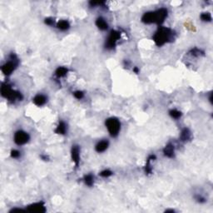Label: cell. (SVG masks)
Instances as JSON below:
<instances>
[{
  "mask_svg": "<svg viewBox=\"0 0 213 213\" xmlns=\"http://www.w3.org/2000/svg\"><path fill=\"white\" fill-rule=\"evenodd\" d=\"M156 159V156L155 155H151L149 156V157L147 160V164H146V166H145V172L147 174H151L152 173V166H151V162L152 160Z\"/></svg>",
  "mask_w": 213,
  "mask_h": 213,
  "instance_id": "15",
  "label": "cell"
},
{
  "mask_svg": "<svg viewBox=\"0 0 213 213\" xmlns=\"http://www.w3.org/2000/svg\"><path fill=\"white\" fill-rule=\"evenodd\" d=\"M84 181H85L86 185H87L88 187H92V186L93 185V181H94L93 175L88 174V175H87V176H85V177H84Z\"/></svg>",
  "mask_w": 213,
  "mask_h": 213,
  "instance_id": "19",
  "label": "cell"
},
{
  "mask_svg": "<svg viewBox=\"0 0 213 213\" xmlns=\"http://www.w3.org/2000/svg\"><path fill=\"white\" fill-rule=\"evenodd\" d=\"M174 39V32L171 29L166 28V27H161L156 32L153 36V40L155 44L161 47L166 43H168L170 41Z\"/></svg>",
  "mask_w": 213,
  "mask_h": 213,
  "instance_id": "1",
  "label": "cell"
},
{
  "mask_svg": "<svg viewBox=\"0 0 213 213\" xmlns=\"http://www.w3.org/2000/svg\"><path fill=\"white\" fill-rule=\"evenodd\" d=\"M112 172L111 171H109V170H104V171H102L100 173V176L102 177H108L110 176H112Z\"/></svg>",
  "mask_w": 213,
  "mask_h": 213,
  "instance_id": "23",
  "label": "cell"
},
{
  "mask_svg": "<svg viewBox=\"0 0 213 213\" xmlns=\"http://www.w3.org/2000/svg\"><path fill=\"white\" fill-rule=\"evenodd\" d=\"M180 138L181 141H187L191 139V132L188 128H184L181 132Z\"/></svg>",
  "mask_w": 213,
  "mask_h": 213,
  "instance_id": "14",
  "label": "cell"
},
{
  "mask_svg": "<svg viewBox=\"0 0 213 213\" xmlns=\"http://www.w3.org/2000/svg\"><path fill=\"white\" fill-rule=\"evenodd\" d=\"M20 156V152L18 150H12L11 151V157L13 158H18Z\"/></svg>",
  "mask_w": 213,
  "mask_h": 213,
  "instance_id": "25",
  "label": "cell"
},
{
  "mask_svg": "<svg viewBox=\"0 0 213 213\" xmlns=\"http://www.w3.org/2000/svg\"><path fill=\"white\" fill-rule=\"evenodd\" d=\"M191 55H193V56L199 57L200 55L203 54V52H202L201 49H199V48H196V47H195V48H192V49H191Z\"/></svg>",
  "mask_w": 213,
  "mask_h": 213,
  "instance_id": "22",
  "label": "cell"
},
{
  "mask_svg": "<svg viewBox=\"0 0 213 213\" xmlns=\"http://www.w3.org/2000/svg\"><path fill=\"white\" fill-rule=\"evenodd\" d=\"M108 148V141L107 140H102V141H99L98 144L96 145L95 147V150L98 152H103L106 151Z\"/></svg>",
  "mask_w": 213,
  "mask_h": 213,
  "instance_id": "12",
  "label": "cell"
},
{
  "mask_svg": "<svg viewBox=\"0 0 213 213\" xmlns=\"http://www.w3.org/2000/svg\"><path fill=\"white\" fill-rule=\"evenodd\" d=\"M72 159L73 163L78 167L80 163V151L78 146H72Z\"/></svg>",
  "mask_w": 213,
  "mask_h": 213,
  "instance_id": "9",
  "label": "cell"
},
{
  "mask_svg": "<svg viewBox=\"0 0 213 213\" xmlns=\"http://www.w3.org/2000/svg\"><path fill=\"white\" fill-rule=\"evenodd\" d=\"M169 114L174 119H178V118H180L181 116V112L177 111L176 109H173V110H171V111H170Z\"/></svg>",
  "mask_w": 213,
  "mask_h": 213,
  "instance_id": "20",
  "label": "cell"
},
{
  "mask_svg": "<svg viewBox=\"0 0 213 213\" xmlns=\"http://www.w3.org/2000/svg\"><path fill=\"white\" fill-rule=\"evenodd\" d=\"M133 71H134V72H136V73H138V69H137V68H135L133 69Z\"/></svg>",
  "mask_w": 213,
  "mask_h": 213,
  "instance_id": "27",
  "label": "cell"
},
{
  "mask_svg": "<svg viewBox=\"0 0 213 213\" xmlns=\"http://www.w3.org/2000/svg\"><path fill=\"white\" fill-rule=\"evenodd\" d=\"M1 94L3 97L8 98L9 101L12 102H14L16 100L21 101L23 99V95L21 93L13 90L9 85L5 83H4L1 87Z\"/></svg>",
  "mask_w": 213,
  "mask_h": 213,
  "instance_id": "2",
  "label": "cell"
},
{
  "mask_svg": "<svg viewBox=\"0 0 213 213\" xmlns=\"http://www.w3.org/2000/svg\"><path fill=\"white\" fill-rule=\"evenodd\" d=\"M29 141V135L24 131H18L14 134V141L17 145H24Z\"/></svg>",
  "mask_w": 213,
  "mask_h": 213,
  "instance_id": "7",
  "label": "cell"
},
{
  "mask_svg": "<svg viewBox=\"0 0 213 213\" xmlns=\"http://www.w3.org/2000/svg\"><path fill=\"white\" fill-rule=\"evenodd\" d=\"M163 153L164 155L169 157V158H172L174 157V153H175V151H174V146L172 143H169L167 144L164 148L163 149Z\"/></svg>",
  "mask_w": 213,
  "mask_h": 213,
  "instance_id": "11",
  "label": "cell"
},
{
  "mask_svg": "<svg viewBox=\"0 0 213 213\" xmlns=\"http://www.w3.org/2000/svg\"><path fill=\"white\" fill-rule=\"evenodd\" d=\"M57 27L58 29H59L60 30H62V31H65V30H68L70 27V24L68 21L66 20H61L57 24Z\"/></svg>",
  "mask_w": 213,
  "mask_h": 213,
  "instance_id": "17",
  "label": "cell"
},
{
  "mask_svg": "<svg viewBox=\"0 0 213 213\" xmlns=\"http://www.w3.org/2000/svg\"><path fill=\"white\" fill-rule=\"evenodd\" d=\"M120 37H121V33L117 31L112 30L111 31V33L109 34L108 39L106 41V48L108 49H112L114 48L116 46V44L117 42V40H119Z\"/></svg>",
  "mask_w": 213,
  "mask_h": 213,
  "instance_id": "5",
  "label": "cell"
},
{
  "mask_svg": "<svg viewBox=\"0 0 213 213\" xmlns=\"http://www.w3.org/2000/svg\"><path fill=\"white\" fill-rule=\"evenodd\" d=\"M45 23L47 24V25H53V18H46V19H45Z\"/></svg>",
  "mask_w": 213,
  "mask_h": 213,
  "instance_id": "26",
  "label": "cell"
},
{
  "mask_svg": "<svg viewBox=\"0 0 213 213\" xmlns=\"http://www.w3.org/2000/svg\"><path fill=\"white\" fill-rule=\"evenodd\" d=\"M106 126L112 137H117L121 129V123L115 117H110L106 121Z\"/></svg>",
  "mask_w": 213,
  "mask_h": 213,
  "instance_id": "3",
  "label": "cell"
},
{
  "mask_svg": "<svg viewBox=\"0 0 213 213\" xmlns=\"http://www.w3.org/2000/svg\"><path fill=\"white\" fill-rule=\"evenodd\" d=\"M96 25H97L98 29H101V30H107L108 28V23L106 22V20L103 18H102V17L98 18L96 20Z\"/></svg>",
  "mask_w": 213,
  "mask_h": 213,
  "instance_id": "13",
  "label": "cell"
},
{
  "mask_svg": "<svg viewBox=\"0 0 213 213\" xmlns=\"http://www.w3.org/2000/svg\"><path fill=\"white\" fill-rule=\"evenodd\" d=\"M28 211L30 212H45L46 211V208L44 206V204L43 202H37V203H33L32 205L28 206L27 208Z\"/></svg>",
  "mask_w": 213,
  "mask_h": 213,
  "instance_id": "8",
  "label": "cell"
},
{
  "mask_svg": "<svg viewBox=\"0 0 213 213\" xmlns=\"http://www.w3.org/2000/svg\"><path fill=\"white\" fill-rule=\"evenodd\" d=\"M73 95H74V97H75L77 99H82V98H83V96H84V94H83L82 91H76V92L73 93Z\"/></svg>",
  "mask_w": 213,
  "mask_h": 213,
  "instance_id": "24",
  "label": "cell"
},
{
  "mask_svg": "<svg viewBox=\"0 0 213 213\" xmlns=\"http://www.w3.org/2000/svg\"><path fill=\"white\" fill-rule=\"evenodd\" d=\"M33 103L36 105V106L41 107V106H43V105L46 103L47 98H46L44 95H43V94H38V95H36V96L33 98Z\"/></svg>",
  "mask_w": 213,
  "mask_h": 213,
  "instance_id": "10",
  "label": "cell"
},
{
  "mask_svg": "<svg viewBox=\"0 0 213 213\" xmlns=\"http://www.w3.org/2000/svg\"><path fill=\"white\" fill-rule=\"evenodd\" d=\"M201 19L204 22H210L211 20V15L209 13H203L201 15Z\"/></svg>",
  "mask_w": 213,
  "mask_h": 213,
  "instance_id": "21",
  "label": "cell"
},
{
  "mask_svg": "<svg viewBox=\"0 0 213 213\" xmlns=\"http://www.w3.org/2000/svg\"><path fill=\"white\" fill-rule=\"evenodd\" d=\"M167 17V10L166 8H160L157 11L152 12V18H153V23H162L164 22L165 18Z\"/></svg>",
  "mask_w": 213,
  "mask_h": 213,
  "instance_id": "6",
  "label": "cell"
},
{
  "mask_svg": "<svg viewBox=\"0 0 213 213\" xmlns=\"http://www.w3.org/2000/svg\"><path fill=\"white\" fill-rule=\"evenodd\" d=\"M66 131H67V126H66V124L63 123V122H60L59 124H58V126H57L56 130H55V132L58 134L63 135V134L66 133Z\"/></svg>",
  "mask_w": 213,
  "mask_h": 213,
  "instance_id": "16",
  "label": "cell"
},
{
  "mask_svg": "<svg viewBox=\"0 0 213 213\" xmlns=\"http://www.w3.org/2000/svg\"><path fill=\"white\" fill-rule=\"evenodd\" d=\"M67 72H68V69L66 68H64V67H59L56 70L55 74L58 78H62V77L65 76L66 74H67Z\"/></svg>",
  "mask_w": 213,
  "mask_h": 213,
  "instance_id": "18",
  "label": "cell"
},
{
  "mask_svg": "<svg viewBox=\"0 0 213 213\" xmlns=\"http://www.w3.org/2000/svg\"><path fill=\"white\" fill-rule=\"evenodd\" d=\"M18 64V60L17 57L14 54H12L10 56V60L7 62L2 67V72L4 75L8 76L10 75L12 72H14L15 68H17V66Z\"/></svg>",
  "mask_w": 213,
  "mask_h": 213,
  "instance_id": "4",
  "label": "cell"
}]
</instances>
